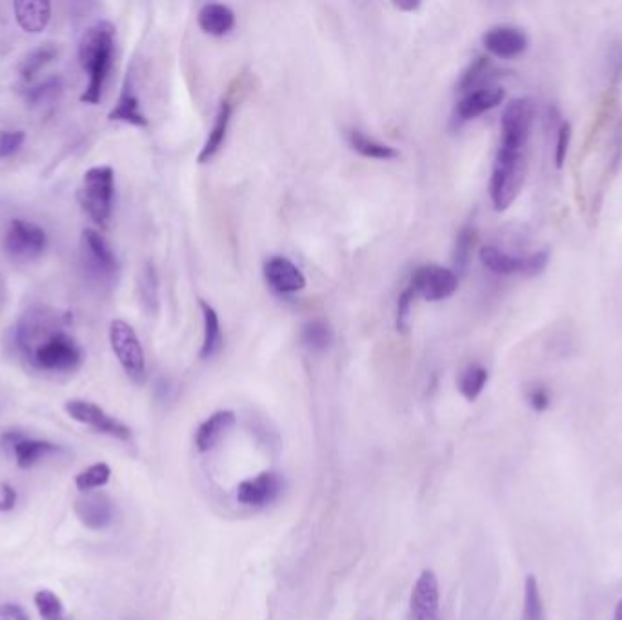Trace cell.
<instances>
[{
    "mask_svg": "<svg viewBox=\"0 0 622 620\" xmlns=\"http://www.w3.org/2000/svg\"><path fill=\"white\" fill-rule=\"evenodd\" d=\"M57 55H59V48L55 46V44H51V42H46V44H42L39 48H35V50H31L24 59H22L21 66H19V73H21L22 82H31L33 77L42 70V68H46L50 62L57 59Z\"/></svg>",
    "mask_w": 622,
    "mask_h": 620,
    "instance_id": "484cf974",
    "label": "cell"
},
{
    "mask_svg": "<svg viewBox=\"0 0 622 620\" xmlns=\"http://www.w3.org/2000/svg\"><path fill=\"white\" fill-rule=\"evenodd\" d=\"M110 120L126 122V124L137 126V128H146L148 126V119H146V115H144V111L141 108V100H139L137 93L133 90L131 75H128L126 80H124L119 102L110 111Z\"/></svg>",
    "mask_w": 622,
    "mask_h": 620,
    "instance_id": "ffe728a7",
    "label": "cell"
},
{
    "mask_svg": "<svg viewBox=\"0 0 622 620\" xmlns=\"http://www.w3.org/2000/svg\"><path fill=\"white\" fill-rule=\"evenodd\" d=\"M410 611L413 620H441V591L433 571H422L419 575L413 586Z\"/></svg>",
    "mask_w": 622,
    "mask_h": 620,
    "instance_id": "4fadbf2b",
    "label": "cell"
},
{
    "mask_svg": "<svg viewBox=\"0 0 622 620\" xmlns=\"http://www.w3.org/2000/svg\"><path fill=\"white\" fill-rule=\"evenodd\" d=\"M486 384H488V370L481 364H470L459 377V390H461L462 397L472 402L479 399Z\"/></svg>",
    "mask_w": 622,
    "mask_h": 620,
    "instance_id": "f546056e",
    "label": "cell"
},
{
    "mask_svg": "<svg viewBox=\"0 0 622 620\" xmlns=\"http://www.w3.org/2000/svg\"><path fill=\"white\" fill-rule=\"evenodd\" d=\"M526 177V150L499 146L490 179V199L497 211H506L519 197Z\"/></svg>",
    "mask_w": 622,
    "mask_h": 620,
    "instance_id": "3957f363",
    "label": "cell"
},
{
    "mask_svg": "<svg viewBox=\"0 0 622 620\" xmlns=\"http://www.w3.org/2000/svg\"><path fill=\"white\" fill-rule=\"evenodd\" d=\"M35 606L42 620H73L64 608L61 597L51 590H39L35 593Z\"/></svg>",
    "mask_w": 622,
    "mask_h": 620,
    "instance_id": "1f68e13d",
    "label": "cell"
},
{
    "mask_svg": "<svg viewBox=\"0 0 622 620\" xmlns=\"http://www.w3.org/2000/svg\"><path fill=\"white\" fill-rule=\"evenodd\" d=\"M115 200V171L111 166H95L84 173L79 204L97 226H108Z\"/></svg>",
    "mask_w": 622,
    "mask_h": 620,
    "instance_id": "5b68a950",
    "label": "cell"
},
{
    "mask_svg": "<svg viewBox=\"0 0 622 620\" xmlns=\"http://www.w3.org/2000/svg\"><path fill=\"white\" fill-rule=\"evenodd\" d=\"M570 142H572V126L570 122L562 120L559 131H557V146H555V166L561 170L568 157L570 150Z\"/></svg>",
    "mask_w": 622,
    "mask_h": 620,
    "instance_id": "8d00e7d4",
    "label": "cell"
},
{
    "mask_svg": "<svg viewBox=\"0 0 622 620\" xmlns=\"http://www.w3.org/2000/svg\"><path fill=\"white\" fill-rule=\"evenodd\" d=\"M110 344L124 373L133 382L142 384L146 380V355L142 350L141 340L126 320L115 319L111 322Z\"/></svg>",
    "mask_w": 622,
    "mask_h": 620,
    "instance_id": "52a82bcc",
    "label": "cell"
},
{
    "mask_svg": "<svg viewBox=\"0 0 622 620\" xmlns=\"http://www.w3.org/2000/svg\"><path fill=\"white\" fill-rule=\"evenodd\" d=\"M64 410L71 419L86 424L99 433L110 435L113 439H119L122 442H130L131 440V430L124 422L111 417L110 413H106L101 406L93 404L90 400H68L64 404Z\"/></svg>",
    "mask_w": 622,
    "mask_h": 620,
    "instance_id": "8fae6325",
    "label": "cell"
},
{
    "mask_svg": "<svg viewBox=\"0 0 622 620\" xmlns=\"http://www.w3.org/2000/svg\"><path fill=\"white\" fill-rule=\"evenodd\" d=\"M48 246V235L30 220L13 219L2 239L4 253L15 262H31L42 257Z\"/></svg>",
    "mask_w": 622,
    "mask_h": 620,
    "instance_id": "8992f818",
    "label": "cell"
},
{
    "mask_svg": "<svg viewBox=\"0 0 622 620\" xmlns=\"http://www.w3.org/2000/svg\"><path fill=\"white\" fill-rule=\"evenodd\" d=\"M15 19L22 30L28 33H41L46 30L51 19V4L46 0H17L13 4Z\"/></svg>",
    "mask_w": 622,
    "mask_h": 620,
    "instance_id": "44dd1931",
    "label": "cell"
},
{
    "mask_svg": "<svg viewBox=\"0 0 622 620\" xmlns=\"http://www.w3.org/2000/svg\"><path fill=\"white\" fill-rule=\"evenodd\" d=\"M535 102L532 99H513L502 111L501 146L526 150L535 122Z\"/></svg>",
    "mask_w": 622,
    "mask_h": 620,
    "instance_id": "ba28073f",
    "label": "cell"
},
{
    "mask_svg": "<svg viewBox=\"0 0 622 620\" xmlns=\"http://www.w3.org/2000/svg\"><path fill=\"white\" fill-rule=\"evenodd\" d=\"M111 479V468L106 462H97V464H91L86 470H82L77 477H75V486L84 493H90V491L97 490L106 486Z\"/></svg>",
    "mask_w": 622,
    "mask_h": 620,
    "instance_id": "d6a6232c",
    "label": "cell"
},
{
    "mask_svg": "<svg viewBox=\"0 0 622 620\" xmlns=\"http://www.w3.org/2000/svg\"><path fill=\"white\" fill-rule=\"evenodd\" d=\"M199 306H201L202 320H204L201 359L211 360L222 350V342H224L221 319H219V313L206 300H199Z\"/></svg>",
    "mask_w": 622,
    "mask_h": 620,
    "instance_id": "cb8c5ba5",
    "label": "cell"
},
{
    "mask_svg": "<svg viewBox=\"0 0 622 620\" xmlns=\"http://www.w3.org/2000/svg\"><path fill=\"white\" fill-rule=\"evenodd\" d=\"M302 346L313 353L330 350L333 344V331L324 320H310L301 331Z\"/></svg>",
    "mask_w": 622,
    "mask_h": 620,
    "instance_id": "4316f807",
    "label": "cell"
},
{
    "mask_svg": "<svg viewBox=\"0 0 622 620\" xmlns=\"http://www.w3.org/2000/svg\"><path fill=\"white\" fill-rule=\"evenodd\" d=\"M522 620H546L544 600H542L541 586L535 575H528L524 582V610Z\"/></svg>",
    "mask_w": 622,
    "mask_h": 620,
    "instance_id": "f1b7e54d",
    "label": "cell"
},
{
    "mask_svg": "<svg viewBox=\"0 0 622 620\" xmlns=\"http://www.w3.org/2000/svg\"><path fill=\"white\" fill-rule=\"evenodd\" d=\"M73 511L77 519L90 530H104L113 522V504L104 493H86L81 499L75 500Z\"/></svg>",
    "mask_w": 622,
    "mask_h": 620,
    "instance_id": "ac0fdd59",
    "label": "cell"
},
{
    "mask_svg": "<svg viewBox=\"0 0 622 620\" xmlns=\"http://www.w3.org/2000/svg\"><path fill=\"white\" fill-rule=\"evenodd\" d=\"M15 504H17V490L8 482H4L0 486V511H11L15 508Z\"/></svg>",
    "mask_w": 622,
    "mask_h": 620,
    "instance_id": "f35d334b",
    "label": "cell"
},
{
    "mask_svg": "<svg viewBox=\"0 0 622 620\" xmlns=\"http://www.w3.org/2000/svg\"><path fill=\"white\" fill-rule=\"evenodd\" d=\"M622 162V122L617 130V137H615V153H613V166L617 168Z\"/></svg>",
    "mask_w": 622,
    "mask_h": 620,
    "instance_id": "60d3db41",
    "label": "cell"
},
{
    "mask_svg": "<svg viewBox=\"0 0 622 620\" xmlns=\"http://www.w3.org/2000/svg\"><path fill=\"white\" fill-rule=\"evenodd\" d=\"M348 142H350L352 150L357 151L359 155L366 157V159L393 160L399 157V151L395 150L393 146H388L381 140L368 137L361 130L350 131L348 133Z\"/></svg>",
    "mask_w": 622,
    "mask_h": 620,
    "instance_id": "d4e9b609",
    "label": "cell"
},
{
    "mask_svg": "<svg viewBox=\"0 0 622 620\" xmlns=\"http://www.w3.org/2000/svg\"><path fill=\"white\" fill-rule=\"evenodd\" d=\"M282 479L273 473L266 471L261 473L255 479L244 480L237 488V500L244 506H253V508H262L268 506L273 500L281 495Z\"/></svg>",
    "mask_w": 622,
    "mask_h": 620,
    "instance_id": "2e32d148",
    "label": "cell"
},
{
    "mask_svg": "<svg viewBox=\"0 0 622 620\" xmlns=\"http://www.w3.org/2000/svg\"><path fill=\"white\" fill-rule=\"evenodd\" d=\"M413 300H415V293L410 286L402 290L399 300H397V330L404 335L410 330V313H412Z\"/></svg>",
    "mask_w": 622,
    "mask_h": 620,
    "instance_id": "e575fe53",
    "label": "cell"
},
{
    "mask_svg": "<svg viewBox=\"0 0 622 620\" xmlns=\"http://www.w3.org/2000/svg\"><path fill=\"white\" fill-rule=\"evenodd\" d=\"M115 40L117 30L108 20H99L82 33L79 62L88 75V88L81 100L86 104H99L102 100L115 59Z\"/></svg>",
    "mask_w": 622,
    "mask_h": 620,
    "instance_id": "7a4b0ae2",
    "label": "cell"
},
{
    "mask_svg": "<svg viewBox=\"0 0 622 620\" xmlns=\"http://www.w3.org/2000/svg\"><path fill=\"white\" fill-rule=\"evenodd\" d=\"M477 244V231L473 226H464L455 242V250H453V266L455 273L461 275L468 268L470 260H472L473 248Z\"/></svg>",
    "mask_w": 622,
    "mask_h": 620,
    "instance_id": "4dcf8cb0",
    "label": "cell"
},
{
    "mask_svg": "<svg viewBox=\"0 0 622 620\" xmlns=\"http://www.w3.org/2000/svg\"><path fill=\"white\" fill-rule=\"evenodd\" d=\"M0 620H30V615L19 604H2L0 606Z\"/></svg>",
    "mask_w": 622,
    "mask_h": 620,
    "instance_id": "ab89813d",
    "label": "cell"
},
{
    "mask_svg": "<svg viewBox=\"0 0 622 620\" xmlns=\"http://www.w3.org/2000/svg\"><path fill=\"white\" fill-rule=\"evenodd\" d=\"M264 279L271 290L279 295L299 293L306 288V277L290 259L286 257H271L264 262Z\"/></svg>",
    "mask_w": 622,
    "mask_h": 620,
    "instance_id": "5bb4252c",
    "label": "cell"
},
{
    "mask_svg": "<svg viewBox=\"0 0 622 620\" xmlns=\"http://www.w3.org/2000/svg\"><path fill=\"white\" fill-rule=\"evenodd\" d=\"M479 257H481L482 266L495 275L522 273V275H530V277L539 275L546 270L548 260H550L548 251H537L528 257H519V255L506 253L497 246H484L481 248Z\"/></svg>",
    "mask_w": 622,
    "mask_h": 620,
    "instance_id": "9c48e42d",
    "label": "cell"
},
{
    "mask_svg": "<svg viewBox=\"0 0 622 620\" xmlns=\"http://www.w3.org/2000/svg\"><path fill=\"white\" fill-rule=\"evenodd\" d=\"M235 426V413L230 410L215 411L210 419L204 420L197 435H195V444L199 451H210L221 442L228 431Z\"/></svg>",
    "mask_w": 622,
    "mask_h": 620,
    "instance_id": "d6986e66",
    "label": "cell"
},
{
    "mask_svg": "<svg viewBox=\"0 0 622 620\" xmlns=\"http://www.w3.org/2000/svg\"><path fill=\"white\" fill-rule=\"evenodd\" d=\"M613 619L622 620V599L619 600V604H617V608H615V613H613Z\"/></svg>",
    "mask_w": 622,
    "mask_h": 620,
    "instance_id": "b9f144b4",
    "label": "cell"
},
{
    "mask_svg": "<svg viewBox=\"0 0 622 620\" xmlns=\"http://www.w3.org/2000/svg\"><path fill=\"white\" fill-rule=\"evenodd\" d=\"M0 448L15 457L17 466L22 470H30L48 455L61 450L50 440L33 439L21 430H8L0 435Z\"/></svg>",
    "mask_w": 622,
    "mask_h": 620,
    "instance_id": "7c38bea8",
    "label": "cell"
},
{
    "mask_svg": "<svg viewBox=\"0 0 622 620\" xmlns=\"http://www.w3.org/2000/svg\"><path fill=\"white\" fill-rule=\"evenodd\" d=\"M81 264L84 275L106 290H111L121 275V264L110 242L90 228L82 231Z\"/></svg>",
    "mask_w": 622,
    "mask_h": 620,
    "instance_id": "277c9868",
    "label": "cell"
},
{
    "mask_svg": "<svg viewBox=\"0 0 622 620\" xmlns=\"http://www.w3.org/2000/svg\"><path fill=\"white\" fill-rule=\"evenodd\" d=\"M482 44L493 57L515 59L528 50L530 40L524 31L515 26H495L484 33Z\"/></svg>",
    "mask_w": 622,
    "mask_h": 620,
    "instance_id": "9a60e30c",
    "label": "cell"
},
{
    "mask_svg": "<svg viewBox=\"0 0 622 620\" xmlns=\"http://www.w3.org/2000/svg\"><path fill=\"white\" fill-rule=\"evenodd\" d=\"M26 140V133L21 130L0 131V159H8L21 150Z\"/></svg>",
    "mask_w": 622,
    "mask_h": 620,
    "instance_id": "d590c367",
    "label": "cell"
},
{
    "mask_svg": "<svg viewBox=\"0 0 622 620\" xmlns=\"http://www.w3.org/2000/svg\"><path fill=\"white\" fill-rule=\"evenodd\" d=\"M11 348L33 370L51 375H68L79 370L84 360L82 348L61 330L48 311L33 310L13 328Z\"/></svg>",
    "mask_w": 622,
    "mask_h": 620,
    "instance_id": "6da1fadb",
    "label": "cell"
},
{
    "mask_svg": "<svg viewBox=\"0 0 622 620\" xmlns=\"http://www.w3.org/2000/svg\"><path fill=\"white\" fill-rule=\"evenodd\" d=\"M231 115H233V104L228 99L222 100L217 115H215V122H213L210 135H208V139L204 142L201 153H199L201 164L210 162L221 150L226 135H228V128H230Z\"/></svg>",
    "mask_w": 622,
    "mask_h": 620,
    "instance_id": "7402d4cb",
    "label": "cell"
},
{
    "mask_svg": "<svg viewBox=\"0 0 622 620\" xmlns=\"http://www.w3.org/2000/svg\"><path fill=\"white\" fill-rule=\"evenodd\" d=\"M139 297H141L144 310L155 315L159 310V275L151 262H148L146 268L142 270L141 279H139Z\"/></svg>",
    "mask_w": 622,
    "mask_h": 620,
    "instance_id": "83f0119b",
    "label": "cell"
},
{
    "mask_svg": "<svg viewBox=\"0 0 622 620\" xmlns=\"http://www.w3.org/2000/svg\"><path fill=\"white\" fill-rule=\"evenodd\" d=\"M410 288L415 293V297L437 302V300L452 297L453 293L457 291L459 275L450 268L426 264V266H421V268L413 271Z\"/></svg>",
    "mask_w": 622,
    "mask_h": 620,
    "instance_id": "30bf717a",
    "label": "cell"
},
{
    "mask_svg": "<svg viewBox=\"0 0 622 620\" xmlns=\"http://www.w3.org/2000/svg\"><path fill=\"white\" fill-rule=\"evenodd\" d=\"M504 97H506V91L502 90L501 86H484L479 90L468 91L457 102L455 115L461 122L477 119L484 113L501 106Z\"/></svg>",
    "mask_w": 622,
    "mask_h": 620,
    "instance_id": "e0dca14e",
    "label": "cell"
},
{
    "mask_svg": "<svg viewBox=\"0 0 622 620\" xmlns=\"http://www.w3.org/2000/svg\"><path fill=\"white\" fill-rule=\"evenodd\" d=\"M526 399L533 411L542 413V411L548 410L550 404H552V397H550V391L546 390L542 384H533L532 388L526 393Z\"/></svg>",
    "mask_w": 622,
    "mask_h": 620,
    "instance_id": "74e56055",
    "label": "cell"
},
{
    "mask_svg": "<svg viewBox=\"0 0 622 620\" xmlns=\"http://www.w3.org/2000/svg\"><path fill=\"white\" fill-rule=\"evenodd\" d=\"M61 91V77H51V79L44 80L42 84H37V86H26L24 97L30 104H42V102H48V100L59 97Z\"/></svg>",
    "mask_w": 622,
    "mask_h": 620,
    "instance_id": "836d02e7",
    "label": "cell"
},
{
    "mask_svg": "<svg viewBox=\"0 0 622 620\" xmlns=\"http://www.w3.org/2000/svg\"><path fill=\"white\" fill-rule=\"evenodd\" d=\"M235 13L226 4H206L199 11V26L206 35L224 37L235 28Z\"/></svg>",
    "mask_w": 622,
    "mask_h": 620,
    "instance_id": "603a6c76",
    "label": "cell"
}]
</instances>
